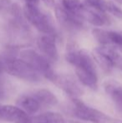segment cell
I'll list each match as a JSON object with an SVG mask.
<instances>
[{
  "label": "cell",
  "instance_id": "1",
  "mask_svg": "<svg viewBox=\"0 0 122 123\" xmlns=\"http://www.w3.org/2000/svg\"><path fill=\"white\" fill-rule=\"evenodd\" d=\"M67 48L65 58L75 67L80 82L91 90H97L99 80L93 56L86 49H78L73 43Z\"/></svg>",
  "mask_w": 122,
  "mask_h": 123
},
{
  "label": "cell",
  "instance_id": "2",
  "mask_svg": "<svg viewBox=\"0 0 122 123\" xmlns=\"http://www.w3.org/2000/svg\"><path fill=\"white\" fill-rule=\"evenodd\" d=\"M56 96L47 89H36L22 95L17 100V105L29 115L57 105Z\"/></svg>",
  "mask_w": 122,
  "mask_h": 123
},
{
  "label": "cell",
  "instance_id": "3",
  "mask_svg": "<svg viewBox=\"0 0 122 123\" xmlns=\"http://www.w3.org/2000/svg\"><path fill=\"white\" fill-rule=\"evenodd\" d=\"M23 13L27 21L39 32L54 37L58 36L54 18L50 13L40 9L39 4L26 3L23 9Z\"/></svg>",
  "mask_w": 122,
  "mask_h": 123
},
{
  "label": "cell",
  "instance_id": "4",
  "mask_svg": "<svg viewBox=\"0 0 122 123\" xmlns=\"http://www.w3.org/2000/svg\"><path fill=\"white\" fill-rule=\"evenodd\" d=\"M4 71L10 75L29 82L36 83L41 80L40 75L29 63L13 55H6L2 59Z\"/></svg>",
  "mask_w": 122,
  "mask_h": 123
},
{
  "label": "cell",
  "instance_id": "5",
  "mask_svg": "<svg viewBox=\"0 0 122 123\" xmlns=\"http://www.w3.org/2000/svg\"><path fill=\"white\" fill-rule=\"evenodd\" d=\"M20 58L29 63L41 76L53 81L56 76L54 68L49 60L42 54L38 53L33 49H24L20 51Z\"/></svg>",
  "mask_w": 122,
  "mask_h": 123
},
{
  "label": "cell",
  "instance_id": "6",
  "mask_svg": "<svg viewBox=\"0 0 122 123\" xmlns=\"http://www.w3.org/2000/svg\"><path fill=\"white\" fill-rule=\"evenodd\" d=\"M73 113L78 118L91 123H122V120H117L104 112L90 106L78 98L73 100Z\"/></svg>",
  "mask_w": 122,
  "mask_h": 123
},
{
  "label": "cell",
  "instance_id": "7",
  "mask_svg": "<svg viewBox=\"0 0 122 123\" xmlns=\"http://www.w3.org/2000/svg\"><path fill=\"white\" fill-rule=\"evenodd\" d=\"M78 15L81 19L90 23L95 27H103L110 24V18L105 12L98 8L87 6L83 3V6L80 9Z\"/></svg>",
  "mask_w": 122,
  "mask_h": 123
},
{
  "label": "cell",
  "instance_id": "8",
  "mask_svg": "<svg viewBox=\"0 0 122 123\" xmlns=\"http://www.w3.org/2000/svg\"><path fill=\"white\" fill-rule=\"evenodd\" d=\"M55 16L63 28L69 31H80L85 27V21L75 13L67 11L61 4L55 7Z\"/></svg>",
  "mask_w": 122,
  "mask_h": 123
},
{
  "label": "cell",
  "instance_id": "9",
  "mask_svg": "<svg viewBox=\"0 0 122 123\" xmlns=\"http://www.w3.org/2000/svg\"><path fill=\"white\" fill-rule=\"evenodd\" d=\"M0 120L10 123H30L31 117L18 105H0Z\"/></svg>",
  "mask_w": 122,
  "mask_h": 123
},
{
  "label": "cell",
  "instance_id": "10",
  "mask_svg": "<svg viewBox=\"0 0 122 123\" xmlns=\"http://www.w3.org/2000/svg\"><path fill=\"white\" fill-rule=\"evenodd\" d=\"M59 88L73 99L79 98L83 94V90L75 79L70 74H56L53 80Z\"/></svg>",
  "mask_w": 122,
  "mask_h": 123
},
{
  "label": "cell",
  "instance_id": "11",
  "mask_svg": "<svg viewBox=\"0 0 122 123\" xmlns=\"http://www.w3.org/2000/svg\"><path fill=\"white\" fill-rule=\"evenodd\" d=\"M37 46L42 55L51 61H56L59 59V52L56 44V37L43 34L37 39Z\"/></svg>",
  "mask_w": 122,
  "mask_h": 123
},
{
  "label": "cell",
  "instance_id": "12",
  "mask_svg": "<svg viewBox=\"0 0 122 123\" xmlns=\"http://www.w3.org/2000/svg\"><path fill=\"white\" fill-rule=\"evenodd\" d=\"M103 86L116 110L122 113V84L115 80H107L104 82Z\"/></svg>",
  "mask_w": 122,
  "mask_h": 123
},
{
  "label": "cell",
  "instance_id": "13",
  "mask_svg": "<svg viewBox=\"0 0 122 123\" xmlns=\"http://www.w3.org/2000/svg\"><path fill=\"white\" fill-rule=\"evenodd\" d=\"M30 123H81L75 120L65 118L57 112H44L31 117Z\"/></svg>",
  "mask_w": 122,
  "mask_h": 123
},
{
  "label": "cell",
  "instance_id": "14",
  "mask_svg": "<svg viewBox=\"0 0 122 123\" xmlns=\"http://www.w3.org/2000/svg\"><path fill=\"white\" fill-rule=\"evenodd\" d=\"M92 35L100 45H110L108 30L101 28H94L92 29Z\"/></svg>",
  "mask_w": 122,
  "mask_h": 123
},
{
  "label": "cell",
  "instance_id": "15",
  "mask_svg": "<svg viewBox=\"0 0 122 123\" xmlns=\"http://www.w3.org/2000/svg\"><path fill=\"white\" fill-rule=\"evenodd\" d=\"M105 49H106V53L110 59L113 67H116L122 71V55H120L116 49L109 47L108 45H105Z\"/></svg>",
  "mask_w": 122,
  "mask_h": 123
},
{
  "label": "cell",
  "instance_id": "16",
  "mask_svg": "<svg viewBox=\"0 0 122 123\" xmlns=\"http://www.w3.org/2000/svg\"><path fill=\"white\" fill-rule=\"evenodd\" d=\"M60 4L67 11L76 15L78 14L80 9L83 6V3H81L80 0H61Z\"/></svg>",
  "mask_w": 122,
  "mask_h": 123
},
{
  "label": "cell",
  "instance_id": "17",
  "mask_svg": "<svg viewBox=\"0 0 122 123\" xmlns=\"http://www.w3.org/2000/svg\"><path fill=\"white\" fill-rule=\"evenodd\" d=\"M110 44L122 47V32L121 31H108Z\"/></svg>",
  "mask_w": 122,
  "mask_h": 123
},
{
  "label": "cell",
  "instance_id": "18",
  "mask_svg": "<svg viewBox=\"0 0 122 123\" xmlns=\"http://www.w3.org/2000/svg\"><path fill=\"white\" fill-rule=\"evenodd\" d=\"M11 4L10 0H0V11H8Z\"/></svg>",
  "mask_w": 122,
  "mask_h": 123
},
{
  "label": "cell",
  "instance_id": "19",
  "mask_svg": "<svg viewBox=\"0 0 122 123\" xmlns=\"http://www.w3.org/2000/svg\"><path fill=\"white\" fill-rule=\"evenodd\" d=\"M43 3L49 8H53L55 4V1L54 0H42Z\"/></svg>",
  "mask_w": 122,
  "mask_h": 123
},
{
  "label": "cell",
  "instance_id": "20",
  "mask_svg": "<svg viewBox=\"0 0 122 123\" xmlns=\"http://www.w3.org/2000/svg\"><path fill=\"white\" fill-rule=\"evenodd\" d=\"M4 72V66H3V62L2 60V59H0V86H1V80L3 74Z\"/></svg>",
  "mask_w": 122,
  "mask_h": 123
},
{
  "label": "cell",
  "instance_id": "21",
  "mask_svg": "<svg viewBox=\"0 0 122 123\" xmlns=\"http://www.w3.org/2000/svg\"><path fill=\"white\" fill-rule=\"evenodd\" d=\"M26 3H34V4H39V0H25Z\"/></svg>",
  "mask_w": 122,
  "mask_h": 123
}]
</instances>
